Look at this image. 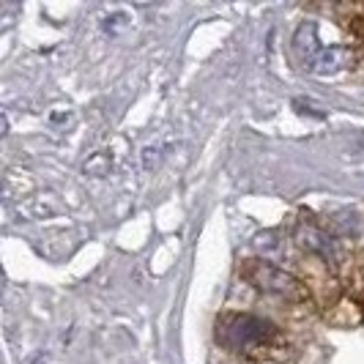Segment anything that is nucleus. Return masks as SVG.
Here are the masks:
<instances>
[{
	"label": "nucleus",
	"mask_w": 364,
	"mask_h": 364,
	"mask_svg": "<svg viewBox=\"0 0 364 364\" xmlns=\"http://www.w3.org/2000/svg\"><path fill=\"white\" fill-rule=\"evenodd\" d=\"M217 340L244 359H272L277 350L285 348L279 328L250 312L222 315L217 321Z\"/></svg>",
	"instance_id": "f257e3e1"
},
{
	"label": "nucleus",
	"mask_w": 364,
	"mask_h": 364,
	"mask_svg": "<svg viewBox=\"0 0 364 364\" xmlns=\"http://www.w3.org/2000/svg\"><path fill=\"white\" fill-rule=\"evenodd\" d=\"M241 277L250 285H255L257 291L277 296V299H285V301H307L310 299L307 285H301L291 272L272 266L269 260H244Z\"/></svg>",
	"instance_id": "f03ea898"
},
{
	"label": "nucleus",
	"mask_w": 364,
	"mask_h": 364,
	"mask_svg": "<svg viewBox=\"0 0 364 364\" xmlns=\"http://www.w3.org/2000/svg\"><path fill=\"white\" fill-rule=\"evenodd\" d=\"M299 244L307 247L315 255H321L323 260H328V263L337 260V244H334V238L328 236V233H323L321 228H312V225L310 228H301V230H299Z\"/></svg>",
	"instance_id": "7ed1b4c3"
},
{
	"label": "nucleus",
	"mask_w": 364,
	"mask_h": 364,
	"mask_svg": "<svg viewBox=\"0 0 364 364\" xmlns=\"http://www.w3.org/2000/svg\"><path fill=\"white\" fill-rule=\"evenodd\" d=\"M293 47H296V53L299 58L310 66L312 60L318 58V53L323 50L321 44H318V33H315V25L312 22H304L299 31H296V38H293Z\"/></svg>",
	"instance_id": "20e7f679"
},
{
	"label": "nucleus",
	"mask_w": 364,
	"mask_h": 364,
	"mask_svg": "<svg viewBox=\"0 0 364 364\" xmlns=\"http://www.w3.org/2000/svg\"><path fill=\"white\" fill-rule=\"evenodd\" d=\"M346 60H348L346 50H340V47H328V50H321V53H318V58L310 63V69L315 74H334L346 66Z\"/></svg>",
	"instance_id": "39448f33"
},
{
	"label": "nucleus",
	"mask_w": 364,
	"mask_h": 364,
	"mask_svg": "<svg viewBox=\"0 0 364 364\" xmlns=\"http://www.w3.org/2000/svg\"><path fill=\"white\" fill-rule=\"evenodd\" d=\"M109 156L107 154H96L91 162H85V173H91V176H107L109 170Z\"/></svg>",
	"instance_id": "423d86ee"
},
{
	"label": "nucleus",
	"mask_w": 364,
	"mask_h": 364,
	"mask_svg": "<svg viewBox=\"0 0 364 364\" xmlns=\"http://www.w3.org/2000/svg\"><path fill=\"white\" fill-rule=\"evenodd\" d=\"M127 14H112V17L105 19V31H118V28H124L127 25Z\"/></svg>",
	"instance_id": "0eeeda50"
}]
</instances>
